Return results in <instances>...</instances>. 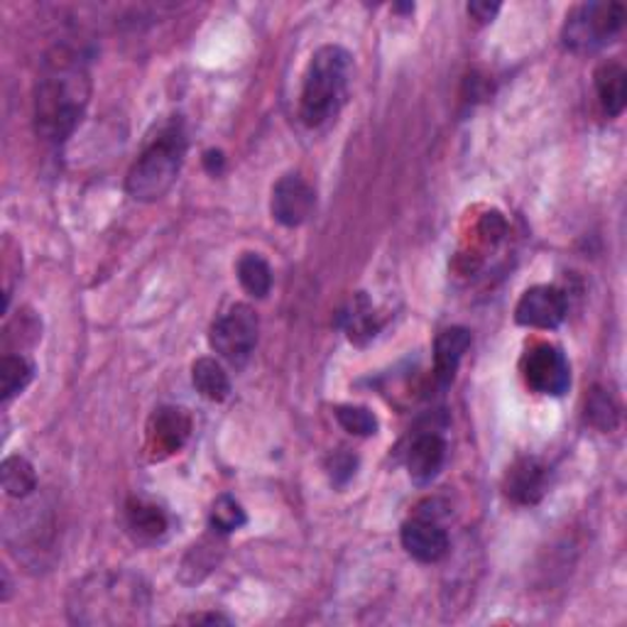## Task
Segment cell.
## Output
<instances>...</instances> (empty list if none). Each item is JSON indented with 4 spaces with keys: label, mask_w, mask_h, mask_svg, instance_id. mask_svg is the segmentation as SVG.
Wrapping results in <instances>:
<instances>
[{
    "label": "cell",
    "mask_w": 627,
    "mask_h": 627,
    "mask_svg": "<svg viewBox=\"0 0 627 627\" xmlns=\"http://www.w3.org/2000/svg\"><path fill=\"white\" fill-rule=\"evenodd\" d=\"M91 98V74L76 49L59 45L45 57L35 86V131L59 145L72 137Z\"/></svg>",
    "instance_id": "1"
},
{
    "label": "cell",
    "mask_w": 627,
    "mask_h": 627,
    "mask_svg": "<svg viewBox=\"0 0 627 627\" xmlns=\"http://www.w3.org/2000/svg\"><path fill=\"white\" fill-rule=\"evenodd\" d=\"M66 615L74 625L86 627L143 625L150 620V588L127 571L91 574L72 588Z\"/></svg>",
    "instance_id": "2"
},
{
    "label": "cell",
    "mask_w": 627,
    "mask_h": 627,
    "mask_svg": "<svg viewBox=\"0 0 627 627\" xmlns=\"http://www.w3.org/2000/svg\"><path fill=\"white\" fill-rule=\"evenodd\" d=\"M353 74V59L339 45H327L314 52L304 74L299 115L309 127H319L346 103Z\"/></svg>",
    "instance_id": "3"
},
{
    "label": "cell",
    "mask_w": 627,
    "mask_h": 627,
    "mask_svg": "<svg viewBox=\"0 0 627 627\" xmlns=\"http://www.w3.org/2000/svg\"><path fill=\"white\" fill-rule=\"evenodd\" d=\"M186 155V133L182 121L167 123L152 137L125 176V189L135 201H157L172 189L182 172Z\"/></svg>",
    "instance_id": "4"
},
{
    "label": "cell",
    "mask_w": 627,
    "mask_h": 627,
    "mask_svg": "<svg viewBox=\"0 0 627 627\" xmlns=\"http://www.w3.org/2000/svg\"><path fill=\"white\" fill-rule=\"evenodd\" d=\"M625 8L620 3H581L566 15L564 47L571 52H595L620 35Z\"/></svg>",
    "instance_id": "5"
},
{
    "label": "cell",
    "mask_w": 627,
    "mask_h": 627,
    "mask_svg": "<svg viewBox=\"0 0 627 627\" xmlns=\"http://www.w3.org/2000/svg\"><path fill=\"white\" fill-rule=\"evenodd\" d=\"M258 331L260 321L255 309L248 304H233L229 311L213 321L209 343L223 360L243 366L258 346Z\"/></svg>",
    "instance_id": "6"
},
{
    "label": "cell",
    "mask_w": 627,
    "mask_h": 627,
    "mask_svg": "<svg viewBox=\"0 0 627 627\" xmlns=\"http://www.w3.org/2000/svg\"><path fill=\"white\" fill-rule=\"evenodd\" d=\"M525 382L539 395H564L571 385V368L562 351L552 343H539L532 351H527L522 360Z\"/></svg>",
    "instance_id": "7"
},
{
    "label": "cell",
    "mask_w": 627,
    "mask_h": 627,
    "mask_svg": "<svg viewBox=\"0 0 627 627\" xmlns=\"http://www.w3.org/2000/svg\"><path fill=\"white\" fill-rule=\"evenodd\" d=\"M272 219L287 225V229H297V225L307 223L314 211H317V192L311 184L299 174H284L282 180L272 186V201H270Z\"/></svg>",
    "instance_id": "8"
},
{
    "label": "cell",
    "mask_w": 627,
    "mask_h": 627,
    "mask_svg": "<svg viewBox=\"0 0 627 627\" xmlns=\"http://www.w3.org/2000/svg\"><path fill=\"white\" fill-rule=\"evenodd\" d=\"M566 294L554 284H537L519 297L515 321L527 329H556L566 319Z\"/></svg>",
    "instance_id": "9"
},
{
    "label": "cell",
    "mask_w": 627,
    "mask_h": 627,
    "mask_svg": "<svg viewBox=\"0 0 627 627\" xmlns=\"http://www.w3.org/2000/svg\"><path fill=\"white\" fill-rule=\"evenodd\" d=\"M402 546L421 564H437L448 554V534L434 517L417 515L402 525Z\"/></svg>",
    "instance_id": "10"
},
{
    "label": "cell",
    "mask_w": 627,
    "mask_h": 627,
    "mask_svg": "<svg viewBox=\"0 0 627 627\" xmlns=\"http://www.w3.org/2000/svg\"><path fill=\"white\" fill-rule=\"evenodd\" d=\"M549 470L539 458H519L505 476V495L517 505H534L546 493Z\"/></svg>",
    "instance_id": "11"
},
{
    "label": "cell",
    "mask_w": 627,
    "mask_h": 627,
    "mask_svg": "<svg viewBox=\"0 0 627 627\" xmlns=\"http://www.w3.org/2000/svg\"><path fill=\"white\" fill-rule=\"evenodd\" d=\"M444 460H446V441L434 434V431H425V434H419L411 441V446L407 451L409 478L419 485L431 483V480L441 474V468H444Z\"/></svg>",
    "instance_id": "12"
},
{
    "label": "cell",
    "mask_w": 627,
    "mask_h": 627,
    "mask_svg": "<svg viewBox=\"0 0 627 627\" xmlns=\"http://www.w3.org/2000/svg\"><path fill=\"white\" fill-rule=\"evenodd\" d=\"M470 346V331L464 327L444 329L434 343V372L441 385H448L454 380L458 362Z\"/></svg>",
    "instance_id": "13"
},
{
    "label": "cell",
    "mask_w": 627,
    "mask_h": 627,
    "mask_svg": "<svg viewBox=\"0 0 627 627\" xmlns=\"http://www.w3.org/2000/svg\"><path fill=\"white\" fill-rule=\"evenodd\" d=\"M339 327L346 331V336L353 343H358V346H366V343L378 336L380 321L366 294H356V297L339 311Z\"/></svg>",
    "instance_id": "14"
},
{
    "label": "cell",
    "mask_w": 627,
    "mask_h": 627,
    "mask_svg": "<svg viewBox=\"0 0 627 627\" xmlns=\"http://www.w3.org/2000/svg\"><path fill=\"white\" fill-rule=\"evenodd\" d=\"M595 94L607 118H617L625 111L627 74L620 62H603L595 69Z\"/></svg>",
    "instance_id": "15"
},
{
    "label": "cell",
    "mask_w": 627,
    "mask_h": 627,
    "mask_svg": "<svg viewBox=\"0 0 627 627\" xmlns=\"http://www.w3.org/2000/svg\"><path fill=\"white\" fill-rule=\"evenodd\" d=\"M127 527L143 542H155V539L164 537L170 522H167V515L157 505L145 503V500H133L127 505Z\"/></svg>",
    "instance_id": "16"
},
{
    "label": "cell",
    "mask_w": 627,
    "mask_h": 627,
    "mask_svg": "<svg viewBox=\"0 0 627 627\" xmlns=\"http://www.w3.org/2000/svg\"><path fill=\"white\" fill-rule=\"evenodd\" d=\"M194 388L199 390V395L211 402H223L231 395V380L225 376L219 360L213 358H199L192 368Z\"/></svg>",
    "instance_id": "17"
},
{
    "label": "cell",
    "mask_w": 627,
    "mask_h": 627,
    "mask_svg": "<svg viewBox=\"0 0 627 627\" xmlns=\"http://www.w3.org/2000/svg\"><path fill=\"white\" fill-rule=\"evenodd\" d=\"M155 446L172 454L182 446V441L189 434V419L182 409H160L155 415V427L150 429Z\"/></svg>",
    "instance_id": "18"
},
{
    "label": "cell",
    "mask_w": 627,
    "mask_h": 627,
    "mask_svg": "<svg viewBox=\"0 0 627 627\" xmlns=\"http://www.w3.org/2000/svg\"><path fill=\"white\" fill-rule=\"evenodd\" d=\"M35 378V362L25 353H5L3 366H0V392L3 402L17 397Z\"/></svg>",
    "instance_id": "19"
},
{
    "label": "cell",
    "mask_w": 627,
    "mask_h": 627,
    "mask_svg": "<svg viewBox=\"0 0 627 627\" xmlns=\"http://www.w3.org/2000/svg\"><path fill=\"white\" fill-rule=\"evenodd\" d=\"M238 280L243 284V290L250 294L255 299H265L272 290V270L268 260L262 258L258 253H245L238 260Z\"/></svg>",
    "instance_id": "20"
},
{
    "label": "cell",
    "mask_w": 627,
    "mask_h": 627,
    "mask_svg": "<svg viewBox=\"0 0 627 627\" xmlns=\"http://www.w3.org/2000/svg\"><path fill=\"white\" fill-rule=\"evenodd\" d=\"M3 488L10 497H27L37 488V476L33 464L25 456H8L0 466Z\"/></svg>",
    "instance_id": "21"
},
{
    "label": "cell",
    "mask_w": 627,
    "mask_h": 627,
    "mask_svg": "<svg viewBox=\"0 0 627 627\" xmlns=\"http://www.w3.org/2000/svg\"><path fill=\"white\" fill-rule=\"evenodd\" d=\"M586 421L598 431H613L620 425V405H617L611 392L595 388L586 399Z\"/></svg>",
    "instance_id": "22"
},
{
    "label": "cell",
    "mask_w": 627,
    "mask_h": 627,
    "mask_svg": "<svg viewBox=\"0 0 627 627\" xmlns=\"http://www.w3.org/2000/svg\"><path fill=\"white\" fill-rule=\"evenodd\" d=\"M245 509L238 500L231 495H221L211 507V529L216 534H231L235 529H241L245 525Z\"/></svg>",
    "instance_id": "23"
},
{
    "label": "cell",
    "mask_w": 627,
    "mask_h": 627,
    "mask_svg": "<svg viewBox=\"0 0 627 627\" xmlns=\"http://www.w3.org/2000/svg\"><path fill=\"white\" fill-rule=\"evenodd\" d=\"M339 425L351 431L356 437H372L378 434V417L372 415L368 407H356V405H341L336 409Z\"/></svg>",
    "instance_id": "24"
},
{
    "label": "cell",
    "mask_w": 627,
    "mask_h": 627,
    "mask_svg": "<svg viewBox=\"0 0 627 627\" xmlns=\"http://www.w3.org/2000/svg\"><path fill=\"white\" fill-rule=\"evenodd\" d=\"M356 466H358V460H356V456H351V454H346V451H341V454H336L331 458V480L333 483H339V485H343L346 483V480H351L353 478V474H356Z\"/></svg>",
    "instance_id": "25"
},
{
    "label": "cell",
    "mask_w": 627,
    "mask_h": 627,
    "mask_svg": "<svg viewBox=\"0 0 627 627\" xmlns=\"http://www.w3.org/2000/svg\"><path fill=\"white\" fill-rule=\"evenodd\" d=\"M497 13H500V3H488V0H476V3H468V15L478 20L480 25L493 23Z\"/></svg>",
    "instance_id": "26"
},
{
    "label": "cell",
    "mask_w": 627,
    "mask_h": 627,
    "mask_svg": "<svg viewBox=\"0 0 627 627\" xmlns=\"http://www.w3.org/2000/svg\"><path fill=\"white\" fill-rule=\"evenodd\" d=\"M204 167L209 170L213 176H219L225 167V157L221 150H209L204 155Z\"/></svg>",
    "instance_id": "27"
},
{
    "label": "cell",
    "mask_w": 627,
    "mask_h": 627,
    "mask_svg": "<svg viewBox=\"0 0 627 627\" xmlns=\"http://www.w3.org/2000/svg\"><path fill=\"white\" fill-rule=\"evenodd\" d=\"M186 623H194V625H201V623L219 625V623H223V625H229L231 620H229V617L219 615V613H206V615H192V617H186Z\"/></svg>",
    "instance_id": "28"
}]
</instances>
